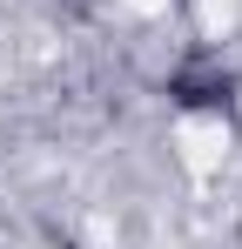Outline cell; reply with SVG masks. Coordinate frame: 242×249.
<instances>
[{"label":"cell","instance_id":"obj_1","mask_svg":"<svg viewBox=\"0 0 242 249\" xmlns=\"http://www.w3.org/2000/svg\"><path fill=\"white\" fill-rule=\"evenodd\" d=\"M168 101H175L182 115H236V101H242V74H236V68H222L215 54L182 61V68L168 74Z\"/></svg>","mask_w":242,"mask_h":249}]
</instances>
